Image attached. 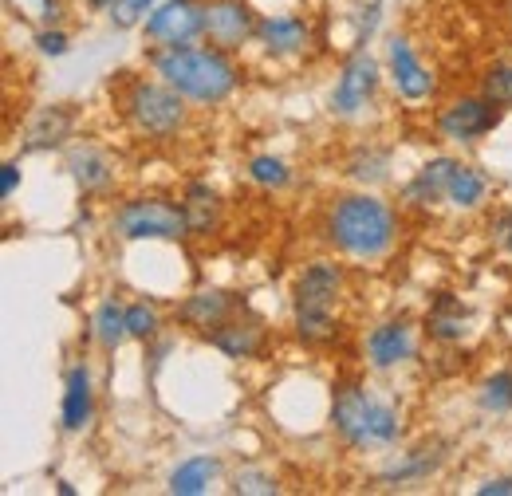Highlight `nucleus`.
Returning a JSON list of instances; mask_svg holds the SVG:
<instances>
[{
  "label": "nucleus",
  "instance_id": "1",
  "mask_svg": "<svg viewBox=\"0 0 512 496\" xmlns=\"http://www.w3.org/2000/svg\"><path fill=\"white\" fill-rule=\"evenodd\" d=\"M323 237L339 252L355 256V260H379L394 248L398 237V217L390 213V205L371 197V193H351L339 197L327 217H323Z\"/></svg>",
  "mask_w": 512,
  "mask_h": 496
},
{
  "label": "nucleus",
  "instance_id": "2",
  "mask_svg": "<svg viewBox=\"0 0 512 496\" xmlns=\"http://www.w3.org/2000/svg\"><path fill=\"white\" fill-rule=\"evenodd\" d=\"M150 63L162 75V83H170L178 95L205 103V107L229 99L237 87V67L221 48H190V44L158 48Z\"/></svg>",
  "mask_w": 512,
  "mask_h": 496
},
{
  "label": "nucleus",
  "instance_id": "3",
  "mask_svg": "<svg viewBox=\"0 0 512 496\" xmlns=\"http://www.w3.org/2000/svg\"><path fill=\"white\" fill-rule=\"evenodd\" d=\"M331 430L343 437L351 449H379L394 445L402 434V418L398 410L375 398L367 386L359 382H339L331 394Z\"/></svg>",
  "mask_w": 512,
  "mask_h": 496
},
{
  "label": "nucleus",
  "instance_id": "4",
  "mask_svg": "<svg viewBox=\"0 0 512 496\" xmlns=\"http://www.w3.org/2000/svg\"><path fill=\"white\" fill-rule=\"evenodd\" d=\"M343 292V268L331 260H312L292 292V315L296 335L304 343H327L335 339V300Z\"/></svg>",
  "mask_w": 512,
  "mask_h": 496
},
{
  "label": "nucleus",
  "instance_id": "5",
  "mask_svg": "<svg viewBox=\"0 0 512 496\" xmlns=\"http://www.w3.org/2000/svg\"><path fill=\"white\" fill-rule=\"evenodd\" d=\"M186 95H178L170 83H146L134 79L123 95V111H127L130 126L146 138H170L186 126Z\"/></svg>",
  "mask_w": 512,
  "mask_h": 496
},
{
  "label": "nucleus",
  "instance_id": "6",
  "mask_svg": "<svg viewBox=\"0 0 512 496\" xmlns=\"http://www.w3.org/2000/svg\"><path fill=\"white\" fill-rule=\"evenodd\" d=\"M115 229L127 241H182L190 237L186 205H170L162 197H134L115 213Z\"/></svg>",
  "mask_w": 512,
  "mask_h": 496
},
{
  "label": "nucleus",
  "instance_id": "7",
  "mask_svg": "<svg viewBox=\"0 0 512 496\" xmlns=\"http://www.w3.org/2000/svg\"><path fill=\"white\" fill-rule=\"evenodd\" d=\"M146 36L162 48L190 44L205 36V4L201 0H166L146 16Z\"/></svg>",
  "mask_w": 512,
  "mask_h": 496
},
{
  "label": "nucleus",
  "instance_id": "8",
  "mask_svg": "<svg viewBox=\"0 0 512 496\" xmlns=\"http://www.w3.org/2000/svg\"><path fill=\"white\" fill-rule=\"evenodd\" d=\"M497 123H501V103H493L489 95H465V99H453L442 111L438 130L449 142H477Z\"/></svg>",
  "mask_w": 512,
  "mask_h": 496
},
{
  "label": "nucleus",
  "instance_id": "9",
  "mask_svg": "<svg viewBox=\"0 0 512 496\" xmlns=\"http://www.w3.org/2000/svg\"><path fill=\"white\" fill-rule=\"evenodd\" d=\"M256 24L260 20H253L245 0H209L205 4V40L221 52L241 48L249 36H256Z\"/></svg>",
  "mask_w": 512,
  "mask_h": 496
},
{
  "label": "nucleus",
  "instance_id": "10",
  "mask_svg": "<svg viewBox=\"0 0 512 496\" xmlns=\"http://www.w3.org/2000/svg\"><path fill=\"white\" fill-rule=\"evenodd\" d=\"M375 87H379V63L359 52L355 60L343 67V75H339V83L331 91V111L335 115H359L371 103Z\"/></svg>",
  "mask_w": 512,
  "mask_h": 496
},
{
  "label": "nucleus",
  "instance_id": "11",
  "mask_svg": "<svg viewBox=\"0 0 512 496\" xmlns=\"http://www.w3.org/2000/svg\"><path fill=\"white\" fill-rule=\"evenodd\" d=\"M386 60H390V79H394V87H398L402 99L418 103V99L434 95V75H430V71L422 67V60L414 56L410 40L394 36V40L386 44Z\"/></svg>",
  "mask_w": 512,
  "mask_h": 496
},
{
  "label": "nucleus",
  "instance_id": "12",
  "mask_svg": "<svg viewBox=\"0 0 512 496\" xmlns=\"http://www.w3.org/2000/svg\"><path fill=\"white\" fill-rule=\"evenodd\" d=\"M414 355V331L406 319H386L367 335V359L375 371H390Z\"/></svg>",
  "mask_w": 512,
  "mask_h": 496
},
{
  "label": "nucleus",
  "instance_id": "13",
  "mask_svg": "<svg viewBox=\"0 0 512 496\" xmlns=\"http://www.w3.org/2000/svg\"><path fill=\"white\" fill-rule=\"evenodd\" d=\"M256 40H260L272 56H296V52L308 48L312 32H308V24H304L300 16H264V20L256 24Z\"/></svg>",
  "mask_w": 512,
  "mask_h": 496
},
{
  "label": "nucleus",
  "instance_id": "14",
  "mask_svg": "<svg viewBox=\"0 0 512 496\" xmlns=\"http://www.w3.org/2000/svg\"><path fill=\"white\" fill-rule=\"evenodd\" d=\"M233 308H237V300H233L229 292H221V288H201V292H193L190 300L178 308V319L197 327V331H213L217 323L233 319Z\"/></svg>",
  "mask_w": 512,
  "mask_h": 496
},
{
  "label": "nucleus",
  "instance_id": "15",
  "mask_svg": "<svg viewBox=\"0 0 512 496\" xmlns=\"http://www.w3.org/2000/svg\"><path fill=\"white\" fill-rule=\"evenodd\" d=\"M209 335V343L217 347V351H225L229 359H253L256 351H260V343H264V331L249 323V319H225V323H217L213 331H205Z\"/></svg>",
  "mask_w": 512,
  "mask_h": 496
},
{
  "label": "nucleus",
  "instance_id": "16",
  "mask_svg": "<svg viewBox=\"0 0 512 496\" xmlns=\"http://www.w3.org/2000/svg\"><path fill=\"white\" fill-rule=\"evenodd\" d=\"M91 410H95L91 371L79 363V367L67 371V390H64V430L67 434H79V430L91 422Z\"/></svg>",
  "mask_w": 512,
  "mask_h": 496
},
{
  "label": "nucleus",
  "instance_id": "17",
  "mask_svg": "<svg viewBox=\"0 0 512 496\" xmlns=\"http://www.w3.org/2000/svg\"><path fill=\"white\" fill-rule=\"evenodd\" d=\"M221 477V461L217 457H190L170 473V493L178 496H197L205 493L213 481Z\"/></svg>",
  "mask_w": 512,
  "mask_h": 496
},
{
  "label": "nucleus",
  "instance_id": "18",
  "mask_svg": "<svg viewBox=\"0 0 512 496\" xmlns=\"http://www.w3.org/2000/svg\"><path fill=\"white\" fill-rule=\"evenodd\" d=\"M453 166H457L453 158H434V162H426V166L418 170V178L410 182L406 197H410L414 205H434V201H446V186H449Z\"/></svg>",
  "mask_w": 512,
  "mask_h": 496
},
{
  "label": "nucleus",
  "instance_id": "19",
  "mask_svg": "<svg viewBox=\"0 0 512 496\" xmlns=\"http://www.w3.org/2000/svg\"><path fill=\"white\" fill-rule=\"evenodd\" d=\"M485 193H489V182H485L481 170H473V166H465V162L453 166L449 186H446V201L453 209H477V205L485 201Z\"/></svg>",
  "mask_w": 512,
  "mask_h": 496
},
{
  "label": "nucleus",
  "instance_id": "20",
  "mask_svg": "<svg viewBox=\"0 0 512 496\" xmlns=\"http://www.w3.org/2000/svg\"><path fill=\"white\" fill-rule=\"evenodd\" d=\"M67 166H71V174H75V182H79V189L83 193H99V189L111 186V162L99 154V150H71L67 154Z\"/></svg>",
  "mask_w": 512,
  "mask_h": 496
},
{
  "label": "nucleus",
  "instance_id": "21",
  "mask_svg": "<svg viewBox=\"0 0 512 496\" xmlns=\"http://www.w3.org/2000/svg\"><path fill=\"white\" fill-rule=\"evenodd\" d=\"M465 323H469V311L461 308V300L438 296V304L430 311V335L442 339V343H453V339L465 335Z\"/></svg>",
  "mask_w": 512,
  "mask_h": 496
},
{
  "label": "nucleus",
  "instance_id": "22",
  "mask_svg": "<svg viewBox=\"0 0 512 496\" xmlns=\"http://www.w3.org/2000/svg\"><path fill=\"white\" fill-rule=\"evenodd\" d=\"M95 339L107 351H115L127 339V308L119 300H103L99 304V311H95Z\"/></svg>",
  "mask_w": 512,
  "mask_h": 496
},
{
  "label": "nucleus",
  "instance_id": "23",
  "mask_svg": "<svg viewBox=\"0 0 512 496\" xmlns=\"http://www.w3.org/2000/svg\"><path fill=\"white\" fill-rule=\"evenodd\" d=\"M477 402H481V410H489V414H509L512 410V371L489 374V378L481 382V390H477Z\"/></svg>",
  "mask_w": 512,
  "mask_h": 496
},
{
  "label": "nucleus",
  "instance_id": "24",
  "mask_svg": "<svg viewBox=\"0 0 512 496\" xmlns=\"http://www.w3.org/2000/svg\"><path fill=\"white\" fill-rule=\"evenodd\" d=\"M67 126H71V115H67L64 107H52V111H44L36 126L28 130V150H40V146H56L60 138L67 134Z\"/></svg>",
  "mask_w": 512,
  "mask_h": 496
},
{
  "label": "nucleus",
  "instance_id": "25",
  "mask_svg": "<svg viewBox=\"0 0 512 496\" xmlns=\"http://www.w3.org/2000/svg\"><path fill=\"white\" fill-rule=\"evenodd\" d=\"M186 217H190V229H193V233H209V229L217 225V197H213V189L190 186Z\"/></svg>",
  "mask_w": 512,
  "mask_h": 496
},
{
  "label": "nucleus",
  "instance_id": "26",
  "mask_svg": "<svg viewBox=\"0 0 512 496\" xmlns=\"http://www.w3.org/2000/svg\"><path fill=\"white\" fill-rule=\"evenodd\" d=\"M249 178H253L260 189H280V186H288V166L280 162V158H272V154H260V158H253L249 162Z\"/></svg>",
  "mask_w": 512,
  "mask_h": 496
},
{
  "label": "nucleus",
  "instance_id": "27",
  "mask_svg": "<svg viewBox=\"0 0 512 496\" xmlns=\"http://www.w3.org/2000/svg\"><path fill=\"white\" fill-rule=\"evenodd\" d=\"M481 95H489L493 103L512 107V63H493L481 79Z\"/></svg>",
  "mask_w": 512,
  "mask_h": 496
},
{
  "label": "nucleus",
  "instance_id": "28",
  "mask_svg": "<svg viewBox=\"0 0 512 496\" xmlns=\"http://www.w3.org/2000/svg\"><path fill=\"white\" fill-rule=\"evenodd\" d=\"M158 327H162V319H158V311L150 308V304H130L127 308V335L130 339H154L158 335Z\"/></svg>",
  "mask_w": 512,
  "mask_h": 496
},
{
  "label": "nucleus",
  "instance_id": "29",
  "mask_svg": "<svg viewBox=\"0 0 512 496\" xmlns=\"http://www.w3.org/2000/svg\"><path fill=\"white\" fill-rule=\"evenodd\" d=\"M438 461L442 457H410L406 465H398V469H390L383 481H390V485H406V481H418V477H430L434 469H438Z\"/></svg>",
  "mask_w": 512,
  "mask_h": 496
},
{
  "label": "nucleus",
  "instance_id": "30",
  "mask_svg": "<svg viewBox=\"0 0 512 496\" xmlns=\"http://www.w3.org/2000/svg\"><path fill=\"white\" fill-rule=\"evenodd\" d=\"M233 493L272 496V493H280V485H276V477H268V473H256V469H249V473H237V477H233Z\"/></svg>",
  "mask_w": 512,
  "mask_h": 496
},
{
  "label": "nucleus",
  "instance_id": "31",
  "mask_svg": "<svg viewBox=\"0 0 512 496\" xmlns=\"http://www.w3.org/2000/svg\"><path fill=\"white\" fill-rule=\"evenodd\" d=\"M146 12H154V0H115L111 20H115V28H134Z\"/></svg>",
  "mask_w": 512,
  "mask_h": 496
},
{
  "label": "nucleus",
  "instance_id": "32",
  "mask_svg": "<svg viewBox=\"0 0 512 496\" xmlns=\"http://www.w3.org/2000/svg\"><path fill=\"white\" fill-rule=\"evenodd\" d=\"M351 178H359V182H379V178H386V154L355 158L351 162Z\"/></svg>",
  "mask_w": 512,
  "mask_h": 496
},
{
  "label": "nucleus",
  "instance_id": "33",
  "mask_svg": "<svg viewBox=\"0 0 512 496\" xmlns=\"http://www.w3.org/2000/svg\"><path fill=\"white\" fill-rule=\"evenodd\" d=\"M36 44H40V52H44V56H64L67 52V36L64 32H52V28H48V32H40V36H36Z\"/></svg>",
  "mask_w": 512,
  "mask_h": 496
},
{
  "label": "nucleus",
  "instance_id": "34",
  "mask_svg": "<svg viewBox=\"0 0 512 496\" xmlns=\"http://www.w3.org/2000/svg\"><path fill=\"white\" fill-rule=\"evenodd\" d=\"M477 493H481V496H509L512 493V477H497V481H485V485H477Z\"/></svg>",
  "mask_w": 512,
  "mask_h": 496
},
{
  "label": "nucleus",
  "instance_id": "35",
  "mask_svg": "<svg viewBox=\"0 0 512 496\" xmlns=\"http://www.w3.org/2000/svg\"><path fill=\"white\" fill-rule=\"evenodd\" d=\"M16 182H20V170H16V162H4V174H0V193H4V197H12Z\"/></svg>",
  "mask_w": 512,
  "mask_h": 496
},
{
  "label": "nucleus",
  "instance_id": "36",
  "mask_svg": "<svg viewBox=\"0 0 512 496\" xmlns=\"http://www.w3.org/2000/svg\"><path fill=\"white\" fill-rule=\"evenodd\" d=\"M91 8H115V0H87Z\"/></svg>",
  "mask_w": 512,
  "mask_h": 496
},
{
  "label": "nucleus",
  "instance_id": "37",
  "mask_svg": "<svg viewBox=\"0 0 512 496\" xmlns=\"http://www.w3.org/2000/svg\"><path fill=\"white\" fill-rule=\"evenodd\" d=\"M509 248H512V229H509Z\"/></svg>",
  "mask_w": 512,
  "mask_h": 496
}]
</instances>
